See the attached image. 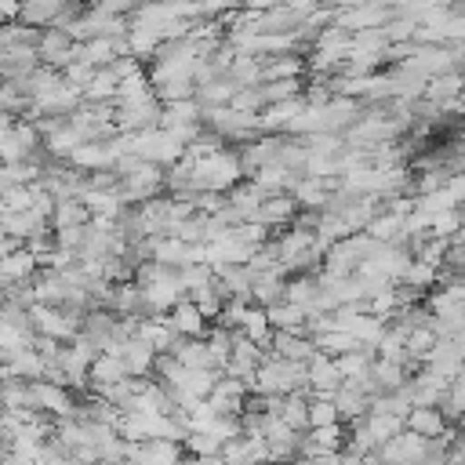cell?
Here are the masks:
<instances>
[{"instance_id": "obj_1", "label": "cell", "mask_w": 465, "mask_h": 465, "mask_svg": "<svg viewBox=\"0 0 465 465\" xmlns=\"http://www.w3.org/2000/svg\"><path fill=\"white\" fill-rule=\"evenodd\" d=\"M305 414H309V425H331V421H338V411H334V403H309L305 407Z\"/></svg>"}]
</instances>
